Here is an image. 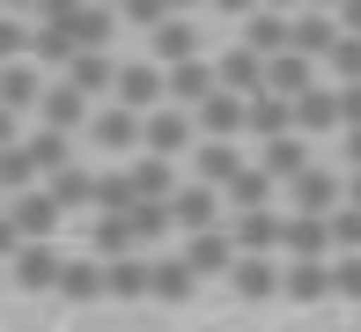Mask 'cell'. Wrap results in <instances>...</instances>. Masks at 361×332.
I'll return each instance as SVG.
<instances>
[{"label":"cell","mask_w":361,"mask_h":332,"mask_svg":"<svg viewBox=\"0 0 361 332\" xmlns=\"http://www.w3.org/2000/svg\"><path fill=\"white\" fill-rule=\"evenodd\" d=\"M288 244H295V251H317L324 229H317V222H295V229H288Z\"/></svg>","instance_id":"1"},{"label":"cell","mask_w":361,"mask_h":332,"mask_svg":"<svg viewBox=\"0 0 361 332\" xmlns=\"http://www.w3.org/2000/svg\"><path fill=\"white\" fill-rule=\"evenodd\" d=\"M236 280H243V295H266V288H273V273H266V266H243Z\"/></svg>","instance_id":"2"}]
</instances>
